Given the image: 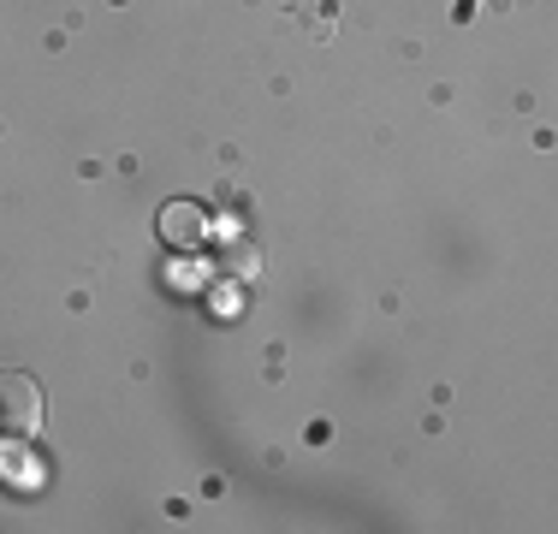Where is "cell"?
<instances>
[{
  "mask_svg": "<svg viewBox=\"0 0 558 534\" xmlns=\"http://www.w3.org/2000/svg\"><path fill=\"white\" fill-rule=\"evenodd\" d=\"M161 238H167V244H179V250L203 244V208H191V203H167V208H161Z\"/></svg>",
  "mask_w": 558,
  "mask_h": 534,
  "instance_id": "3",
  "label": "cell"
},
{
  "mask_svg": "<svg viewBox=\"0 0 558 534\" xmlns=\"http://www.w3.org/2000/svg\"><path fill=\"white\" fill-rule=\"evenodd\" d=\"M215 267L226 279H238V286H250V279L262 274V250L250 244V238H220V244H215Z\"/></svg>",
  "mask_w": 558,
  "mask_h": 534,
  "instance_id": "2",
  "label": "cell"
},
{
  "mask_svg": "<svg viewBox=\"0 0 558 534\" xmlns=\"http://www.w3.org/2000/svg\"><path fill=\"white\" fill-rule=\"evenodd\" d=\"M43 386L31 380L24 368H7L0 374V434L12 439H31L36 427H43Z\"/></svg>",
  "mask_w": 558,
  "mask_h": 534,
  "instance_id": "1",
  "label": "cell"
}]
</instances>
